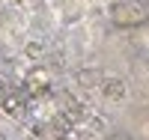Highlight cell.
<instances>
[{"mask_svg": "<svg viewBox=\"0 0 149 140\" xmlns=\"http://www.w3.org/2000/svg\"><path fill=\"white\" fill-rule=\"evenodd\" d=\"M149 18V12L143 9V3L137 0H122V3H113L110 6V21L116 24V27H143Z\"/></svg>", "mask_w": 149, "mask_h": 140, "instance_id": "1", "label": "cell"}, {"mask_svg": "<svg viewBox=\"0 0 149 140\" xmlns=\"http://www.w3.org/2000/svg\"><path fill=\"white\" fill-rule=\"evenodd\" d=\"M102 95H104L107 101H122V98H125V81H122V78H107V81H102Z\"/></svg>", "mask_w": 149, "mask_h": 140, "instance_id": "2", "label": "cell"}, {"mask_svg": "<svg viewBox=\"0 0 149 140\" xmlns=\"http://www.w3.org/2000/svg\"><path fill=\"white\" fill-rule=\"evenodd\" d=\"M48 84H51L48 69H33V72L27 75V90H30V93H45Z\"/></svg>", "mask_w": 149, "mask_h": 140, "instance_id": "3", "label": "cell"}, {"mask_svg": "<svg viewBox=\"0 0 149 140\" xmlns=\"http://www.w3.org/2000/svg\"><path fill=\"white\" fill-rule=\"evenodd\" d=\"M78 81H81V86H95V84H102L104 78H102L98 69H81L78 72Z\"/></svg>", "mask_w": 149, "mask_h": 140, "instance_id": "4", "label": "cell"}, {"mask_svg": "<svg viewBox=\"0 0 149 140\" xmlns=\"http://www.w3.org/2000/svg\"><path fill=\"white\" fill-rule=\"evenodd\" d=\"M0 104H3V110H9V113H18V110H21V101H18L15 95L3 98V101H0Z\"/></svg>", "mask_w": 149, "mask_h": 140, "instance_id": "5", "label": "cell"}]
</instances>
